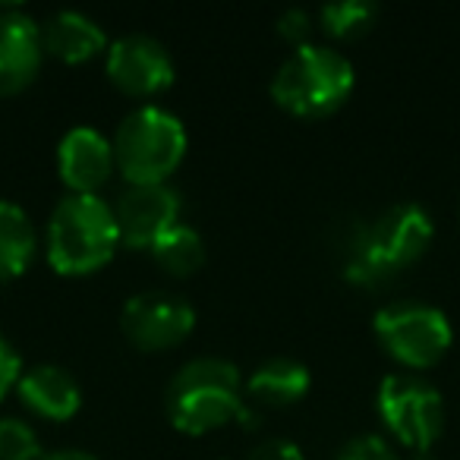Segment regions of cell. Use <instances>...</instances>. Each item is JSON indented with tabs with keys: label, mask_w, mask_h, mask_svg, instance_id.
<instances>
[{
	"label": "cell",
	"mask_w": 460,
	"mask_h": 460,
	"mask_svg": "<svg viewBox=\"0 0 460 460\" xmlns=\"http://www.w3.org/2000/svg\"><path fill=\"white\" fill-rule=\"evenodd\" d=\"M435 234L432 215L416 202H397L357 230L347 259V278L353 284H382L410 269L429 250Z\"/></svg>",
	"instance_id": "1"
},
{
	"label": "cell",
	"mask_w": 460,
	"mask_h": 460,
	"mask_svg": "<svg viewBox=\"0 0 460 460\" xmlns=\"http://www.w3.org/2000/svg\"><path fill=\"white\" fill-rule=\"evenodd\" d=\"M120 227L98 192H70L48 217V262L60 275H89L111 262Z\"/></svg>",
	"instance_id": "2"
},
{
	"label": "cell",
	"mask_w": 460,
	"mask_h": 460,
	"mask_svg": "<svg viewBox=\"0 0 460 460\" xmlns=\"http://www.w3.org/2000/svg\"><path fill=\"white\" fill-rule=\"evenodd\" d=\"M243 410V378L230 359L199 357L183 363L164 391V413L173 429L202 435Z\"/></svg>",
	"instance_id": "3"
},
{
	"label": "cell",
	"mask_w": 460,
	"mask_h": 460,
	"mask_svg": "<svg viewBox=\"0 0 460 460\" xmlns=\"http://www.w3.org/2000/svg\"><path fill=\"white\" fill-rule=\"evenodd\" d=\"M357 73L344 54L325 45H300L271 76V98L296 117H328L350 98Z\"/></svg>",
	"instance_id": "4"
},
{
	"label": "cell",
	"mask_w": 460,
	"mask_h": 460,
	"mask_svg": "<svg viewBox=\"0 0 460 460\" xmlns=\"http://www.w3.org/2000/svg\"><path fill=\"white\" fill-rule=\"evenodd\" d=\"M111 146L129 183H164L186 155V127L173 111L142 104L123 117Z\"/></svg>",
	"instance_id": "5"
},
{
	"label": "cell",
	"mask_w": 460,
	"mask_h": 460,
	"mask_svg": "<svg viewBox=\"0 0 460 460\" xmlns=\"http://www.w3.org/2000/svg\"><path fill=\"white\" fill-rule=\"evenodd\" d=\"M378 344L410 369L435 366L451 347V322L441 309L420 300L388 303L372 319Z\"/></svg>",
	"instance_id": "6"
},
{
	"label": "cell",
	"mask_w": 460,
	"mask_h": 460,
	"mask_svg": "<svg viewBox=\"0 0 460 460\" xmlns=\"http://www.w3.org/2000/svg\"><path fill=\"white\" fill-rule=\"evenodd\" d=\"M378 416L401 445L426 454L445 429V397L432 382L407 372L385 376L378 385Z\"/></svg>",
	"instance_id": "7"
},
{
	"label": "cell",
	"mask_w": 460,
	"mask_h": 460,
	"mask_svg": "<svg viewBox=\"0 0 460 460\" xmlns=\"http://www.w3.org/2000/svg\"><path fill=\"white\" fill-rule=\"evenodd\" d=\"M196 325V309L190 300L171 290H142L129 296L120 309V328L139 350H167L190 338Z\"/></svg>",
	"instance_id": "8"
},
{
	"label": "cell",
	"mask_w": 460,
	"mask_h": 460,
	"mask_svg": "<svg viewBox=\"0 0 460 460\" xmlns=\"http://www.w3.org/2000/svg\"><path fill=\"white\" fill-rule=\"evenodd\" d=\"M120 243L152 250L173 224H180V192L167 183H129L114 205Z\"/></svg>",
	"instance_id": "9"
},
{
	"label": "cell",
	"mask_w": 460,
	"mask_h": 460,
	"mask_svg": "<svg viewBox=\"0 0 460 460\" xmlns=\"http://www.w3.org/2000/svg\"><path fill=\"white\" fill-rule=\"evenodd\" d=\"M108 76L127 95H158L173 83V58L155 35L129 32L108 45Z\"/></svg>",
	"instance_id": "10"
},
{
	"label": "cell",
	"mask_w": 460,
	"mask_h": 460,
	"mask_svg": "<svg viewBox=\"0 0 460 460\" xmlns=\"http://www.w3.org/2000/svg\"><path fill=\"white\" fill-rule=\"evenodd\" d=\"M41 60V22H35L20 7L0 10V95H16L32 85Z\"/></svg>",
	"instance_id": "11"
},
{
	"label": "cell",
	"mask_w": 460,
	"mask_h": 460,
	"mask_svg": "<svg viewBox=\"0 0 460 460\" xmlns=\"http://www.w3.org/2000/svg\"><path fill=\"white\" fill-rule=\"evenodd\" d=\"M114 146L95 127H73L58 146V171L73 192H98L114 173Z\"/></svg>",
	"instance_id": "12"
},
{
	"label": "cell",
	"mask_w": 460,
	"mask_h": 460,
	"mask_svg": "<svg viewBox=\"0 0 460 460\" xmlns=\"http://www.w3.org/2000/svg\"><path fill=\"white\" fill-rule=\"evenodd\" d=\"M16 391L20 401L45 420H70L83 403L79 382L70 369L58 363H39L26 369L16 382Z\"/></svg>",
	"instance_id": "13"
},
{
	"label": "cell",
	"mask_w": 460,
	"mask_h": 460,
	"mask_svg": "<svg viewBox=\"0 0 460 460\" xmlns=\"http://www.w3.org/2000/svg\"><path fill=\"white\" fill-rule=\"evenodd\" d=\"M41 45L45 54L66 64H83L108 48V35L92 16L79 10H58L41 22Z\"/></svg>",
	"instance_id": "14"
},
{
	"label": "cell",
	"mask_w": 460,
	"mask_h": 460,
	"mask_svg": "<svg viewBox=\"0 0 460 460\" xmlns=\"http://www.w3.org/2000/svg\"><path fill=\"white\" fill-rule=\"evenodd\" d=\"M246 391L262 407H290V403H296L309 391V369L300 359L290 357L265 359L250 376Z\"/></svg>",
	"instance_id": "15"
},
{
	"label": "cell",
	"mask_w": 460,
	"mask_h": 460,
	"mask_svg": "<svg viewBox=\"0 0 460 460\" xmlns=\"http://www.w3.org/2000/svg\"><path fill=\"white\" fill-rule=\"evenodd\" d=\"M35 227L26 208L0 199V281H13L32 265Z\"/></svg>",
	"instance_id": "16"
},
{
	"label": "cell",
	"mask_w": 460,
	"mask_h": 460,
	"mask_svg": "<svg viewBox=\"0 0 460 460\" xmlns=\"http://www.w3.org/2000/svg\"><path fill=\"white\" fill-rule=\"evenodd\" d=\"M155 262L161 265L171 275H192V271L202 269L205 262V240L199 237V230L190 224H173L164 237L152 246Z\"/></svg>",
	"instance_id": "17"
},
{
	"label": "cell",
	"mask_w": 460,
	"mask_h": 460,
	"mask_svg": "<svg viewBox=\"0 0 460 460\" xmlns=\"http://www.w3.org/2000/svg\"><path fill=\"white\" fill-rule=\"evenodd\" d=\"M319 16L328 35H334V39H357V35H363L376 22L378 7L369 4V0H334V4H325L319 10Z\"/></svg>",
	"instance_id": "18"
},
{
	"label": "cell",
	"mask_w": 460,
	"mask_h": 460,
	"mask_svg": "<svg viewBox=\"0 0 460 460\" xmlns=\"http://www.w3.org/2000/svg\"><path fill=\"white\" fill-rule=\"evenodd\" d=\"M41 454L45 451L39 435L26 420H16V416L0 420V460H39Z\"/></svg>",
	"instance_id": "19"
},
{
	"label": "cell",
	"mask_w": 460,
	"mask_h": 460,
	"mask_svg": "<svg viewBox=\"0 0 460 460\" xmlns=\"http://www.w3.org/2000/svg\"><path fill=\"white\" fill-rule=\"evenodd\" d=\"M334 460H401L397 451L382 438V435H357L338 451Z\"/></svg>",
	"instance_id": "20"
},
{
	"label": "cell",
	"mask_w": 460,
	"mask_h": 460,
	"mask_svg": "<svg viewBox=\"0 0 460 460\" xmlns=\"http://www.w3.org/2000/svg\"><path fill=\"white\" fill-rule=\"evenodd\" d=\"M278 32H281L288 41H294L296 48L306 45L309 32H313V16H309L303 7H288L281 16H278Z\"/></svg>",
	"instance_id": "21"
},
{
	"label": "cell",
	"mask_w": 460,
	"mask_h": 460,
	"mask_svg": "<svg viewBox=\"0 0 460 460\" xmlns=\"http://www.w3.org/2000/svg\"><path fill=\"white\" fill-rule=\"evenodd\" d=\"M20 376H22L20 353H16V347L0 334V401H4V394L20 382Z\"/></svg>",
	"instance_id": "22"
},
{
	"label": "cell",
	"mask_w": 460,
	"mask_h": 460,
	"mask_svg": "<svg viewBox=\"0 0 460 460\" xmlns=\"http://www.w3.org/2000/svg\"><path fill=\"white\" fill-rule=\"evenodd\" d=\"M246 460H303V451L290 438H265L246 454Z\"/></svg>",
	"instance_id": "23"
},
{
	"label": "cell",
	"mask_w": 460,
	"mask_h": 460,
	"mask_svg": "<svg viewBox=\"0 0 460 460\" xmlns=\"http://www.w3.org/2000/svg\"><path fill=\"white\" fill-rule=\"evenodd\" d=\"M39 460H98V457H95V454H89V451H79V447H60V451L41 454Z\"/></svg>",
	"instance_id": "24"
},
{
	"label": "cell",
	"mask_w": 460,
	"mask_h": 460,
	"mask_svg": "<svg viewBox=\"0 0 460 460\" xmlns=\"http://www.w3.org/2000/svg\"><path fill=\"white\" fill-rule=\"evenodd\" d=\"M413 460H429V457H426V454H416V457H413Z\"/></svg>",
	"instance_id": "25"
}]
</instances>
